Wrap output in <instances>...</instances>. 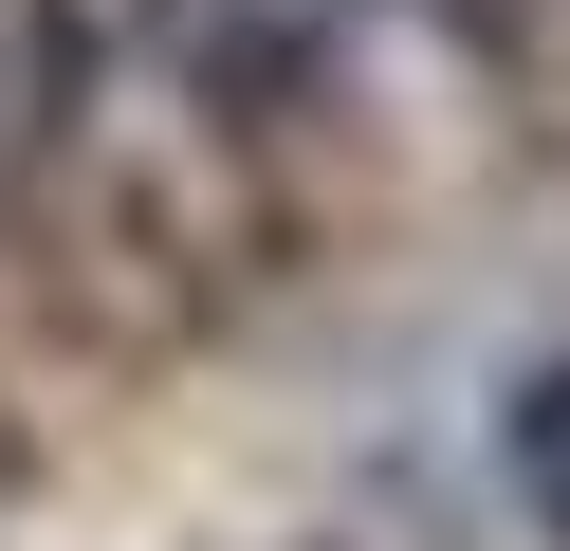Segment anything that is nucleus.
<instances>
[{
	"label": "nucleus",
	"mask_w": 570,
	"mask_h": 551,
	"mask_svg": "<svg viewBox=\"0 0 570 551\" xmlns=\"http://www.w3.org/2000/svg\"><path fill=\"white\" fill-rule=\"evenodd\" d=\"M350 19H368V0H129V56H148L203 129H276V110L332 92Z\"/></svg>",
	"instance_id": "f257e3e1"
},
{
	"label": "nucleus",
	"mask_w": 570,
	"mask_h": 551,
	"mask_svg": "<svg viewBox=\"0 0 570 551\" xmlns=\"http://www.w3.org/2000/svg\"><path fill=\"white\" fill-rule=\"evenodd\" d=\"M92 110V19L75 0H0V184H38Z\"/></svg>",
	"instance_id": "f03ea898"
},
{
	"label": "nucleus",
	"mask_w": 570,
	"mask_h": 551,
	"mask_svg": "<svg viewBox=\"0 0 570 551\" xmlns=\"http://www.w3.org/2000/svg\"><path fill=\"white\" fill-rule=\"evenodd\" d=\"M497 478H515L533 551H570V350H552V367H515V404H497Z\"/></svg>",
	"instance_id": "7ed1b4c3"
},
{
	"label": "nucleus",
	"mask_w": 570,
	"mask_h": 551,
	"mask_svg": "<svg viewBox=\"0 0 570 551\" xmlns=\"http://www.w3.org/2000/svg\"><path fill=\"white\" fill-rule=\"evenodd\" d=\"M423 19H442V37H460V56H515V37H533V19H552V0H423Z\"/></svg>",
	"instance_id": "20e7f679"
}]
</instances>
